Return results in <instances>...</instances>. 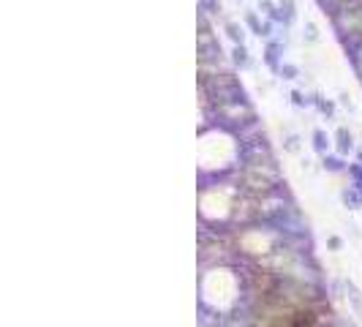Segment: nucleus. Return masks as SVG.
<instances>
[{
  "mask_svg": "<svg viewBox=\"0 0 362 327\" xmlns=\"http://www.w3.org/2000/svg\"><path fill=\"white\" fill-rule=\"evenodd\" d=\"M305 30H308V33H305V39L311 41V44H316V41H319V27H316L313 22H305Z\"/></svg>",
  "mask_w": 362,
  "mask_h": 327,
  "instance_id": "7ed1b4c3",
  "label": "nucleus"
},
{
  "mask_svg": "<svg viewBox=\"0 0 362 327\" xmlns=\"http://www.w3.org/2000/svg\"><path fill=\"white\" fill-rule=\"evenodd\" d=\"M235 63L248 66V49H245V44H235Z\"/></svg>",
  "mask_w": 362,
  "mask_h": 327,
  "instance_id": "f03ea898",
  "label": "nucleus"
},
{
  "mask_svg": "<svg viewBox=\"0 0 362 327\" xmlns=\"http://www.w3.org/2000/svg\"><path fill=\"white\" fill-rule=\"evenodd\" d=\"M226 33H229V39L235 44H242V27H237L235 22H226Z\"/></svg>",
  "mask_w": 362,
  "mask_h": 327,
  "instance_id": "f257e3e1",
  "label": "nucleus"
}]
</instances>
